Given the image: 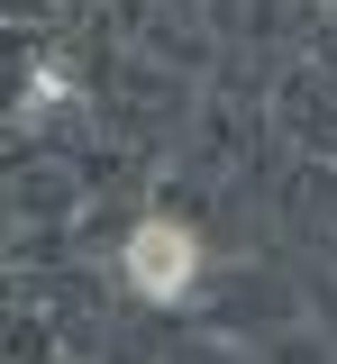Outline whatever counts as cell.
I'll list each match as a JSON object with an SVG mask.
<instances>
[{"label": "cell", "mask_w": 337, "mask_h": 364, "mask_svg": "<svg viewBox=\"0 0 337 364\" xmlns=\"http://www.w3.org/2000/svg\"><path fill=\"white\" fill-rule=\"evenodd\" d=\"M192 273H200V246H192L183 219H137L128 228V282H137L146 301H183Z\"/></svg>", "instance_id": "obj_1"}]
</instances>
